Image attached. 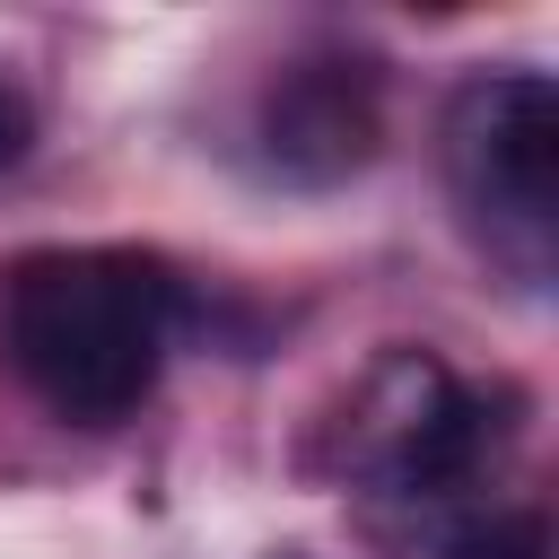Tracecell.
I'll use <instances>...</instances> for the list:
<instances>
[{"mask_svg":"<svg viewBox=\"0 0 559 559\" xmlns=\"http://www.w3.org/2000/svg\"><path fill=\"white\" fill-rule=\"evenodd\" d=\"M445 183L472 236L542 280L559 227V87L542 70H463L445 96Z\"/></svg>","mask_w":559,"mask_h":559,"instance_id":"7a4b0ae2","label":"cell"},{"mask_svg":"<svg viewBox=\"0 0 559 559\" xmlns=\"http://www.w3.org/2000/svg\"><path fill=\"white\" fill-rule=\"evenodd\" d=\"M376 140H384V87H376V61H358V52H297L253 105L262 175H280L297 192H332V183L367 175Z\"/></svg>","mask_w":559,"mask_h":559,"instance_id":"277c9868","label":"cell"},{"mask_svg":"<svg viewBox=\"0 0 559 559\" xmlns=\"http://www.w3.org/2000/svg\"><path fill=\"white\" fill-rule=\"evenodd\" d=\"M515 393L507 384H463L419 349L376 358V376L349 402V472H367L384 498H454L480 480V463L507 454L515 437Z\"/></svg>","mask_w":559,"mask_h":559,"instance_id":"3957f363","label":"cell"},{"mask_svg":"<svg viewBox=\"0 0 559 559\" xmlns=\"http://www.w3.org/2000/svg\"><path fill=\"white\" fill-rule=\"evenodd\" d=\"M280 559H306V550H280Z\"/></svg>","mask_w":559,"mask_h":559,"instance_id":"52a82bcc","label":"cell"},{"mask_svg":"<svg viewBox=\"0 0 559 559\" xmlns=\"http://www.w3.org/2000/svg\"><path fill=\"white\" fill-rule=\"evenodd\" d=\"M183 280L140 245H52L9 271L0 297V349L26 376V393L70 428L131 419L175 349Z\"/></svg>","mask_w":559,"mask_h":559,"instance_id":"6da1fadb","label":"cell"},{"mask_svg":"<svg viewBox=\"0 0 559 559\" xmlns=\"http://www.w3.org/2000/svg\"><path fill=\"white\" fill-rule=\"evenodd\" d=\"M437 559H550L542 507H472L437 533Z\"/></svg>","mask_w":559,"mask_h":559,"instance_id":"5b68a950","label":"cell"},{"mask_svg":"<svg viewBox=\"0 0 559 559\" xmlns=\"http://www.w3.org/2000/svg\"><path fill=\"white\" fill-rule=\"evenodd\" d=\"M26 148H35V105H26L17 87H0V175H9Z\"/></svg>","mask_w":559,"mask_h":559,"instance_id":"8992f818","label":"cell"}]
</instances>
